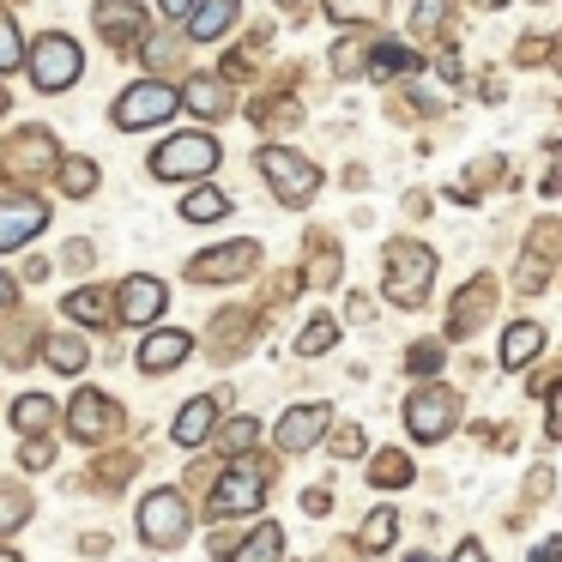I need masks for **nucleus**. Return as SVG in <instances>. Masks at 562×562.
<instances>
[{
	"label": "nucleus",
	"mask_w": 562,
	"mask_h": 562,
	"mask_svg": "<svg viewBox=\"0 0 562 562\" xmlns=\"http://www.w3.org/2000/svg\"><path fill=\"white\" fill-rule=\"evenodd\" d=\"M429 279H436V255L424 243H387V260H381V291L400 308H424Z\"/></svg>",
	"instance_id": "1"
},
{
	"label": "nucleus",
	"mask_w": 562,
	"mask_h": 562,
	"mask_svg": "<svg viewBox=\"0 0 562 562\" xmlns=\"http://www.w3.org/2000/svg\"><path fill=\"white\" fill-rule=\"evenodd\" d=\"M218 139L212 134H176L164 139V151H151V176L158 182H194V176H212L218 170Z\"/></svg>",
	"instance_id": "2"
},
{
	"label": "nucleus",
	"mask_w": 562,
	"mask_h": 562,
	"mask_svg": "<svg viewBox=\"0 0 562 562\" xmlns=\"http://www.w3.org/2000/svg\"><path fill=\"white\" fill-rule=\"evenodd\" d=\"M260 176L272 182V200H284V206H308V200L321 194V170L303 158V151H291V146L260 151Z\"/></svg>",
	"instance_id": "3"
},
{
	"label": "nucleus",
	"mask_w": 562,
	"mask_h": 562,
	"mask_svg": "<svg viewBox=\"0 0 562 562\" xmlns=\"http://www.w3.org/2000/svg\"><path fill=\"white\" fill-rule=\"evenodd\" d=\"M267 472H272V460H255V465H236V472H224L218 490L206 496V514H212V520L255 514L260 502H267Z\"/></svg>",
	"instance_id": "4"
},
{
	"label": "nucleus",
	"mask_w": 562,
	"mask_h": 562,
	"mask_svg": "<svg viewBox=\"0 0 562 562\" xmlns=\"http://www.w3.org/2000/svg\"><path fill=\"white\" fill-rule=\"evenodd\" d=\"M460 424V393L453 387H417L405 400V429L412 441H448V429Z\"/></svg>",
	"instance_id": "5"
},
{
	"label": "nucleus",
	"mask_w": 562,
	"mask_h": 562,
	"mask_svg": "<svg viewBox=\"0 0 562 562\" xmlns=\"http://www.w3.org/2000/svg\"><path fill=\"white\" fill-rule=\"evenodd\" d=\"M115 429H122V405H115L103 387H79L74 405H67V436L86 441V448H98V441L115 436Z\"/></svg>",
	"instance_id": "6"
},
{
	"label": "nucleus",
	"mask_w": 562,
	"mask_h": 562,
	"mask_svg": "<svg viewBox=\"0 0 562 562\" xmlns=\"http://www.w3.org/2000/svg\"><path fill=\"white\" fill-rule=\"evenodd\" d=\"M176 110H182V103H176V91L164 86V79H139V86H127V91H122V103H115V127L139 134V127L170 122Z\"/></svg>",
	"instance_id": "7"
},
{
	"label": "nucleus",
	"mask_w": 562,
	"mask_h": 562,
	"mask_svg": "<svg viewBox=\"0 0 562 562\" xmlns=\"http://www.w3.org/2000/svg\"><path fill=\"white\" fill-rule=\"evenodd\" d=\"M98 37L110 43V49L122 55H139L146 49V31H151V13L139 7V0H98Z\"/></svg>",
	"instance_id": "8"
},
{
	"label": "nucleus",
	"mask_w": 562,
	"mask_h": 562,
	"mask_svg": "<svg viewBox=\"0 0 562 562\" xmlns=\"http://www.w3.org/2000/svg\"><path fill=\"white\" fill-rule=\"evenodd\" d=\"M25 67H31V79H37V91H67L79 79V43L74 37H61V31H49V37L37 43V49L25 55Z\"/></svg>",
	"instance_id": "9"
},
{
	"label": "nucleus",
	"mask_w": 562,
	"mask_h": 562,
	"mask_svg": "<svg viewBox=\"0 0 562 562\" xmlns=\"http://www.w3.org/2000/svg\"><path fill=\"white\" fill-rule=\"evenodd\" d=\"M139 538L146 544H164V550H176L188 538V502H182V490H151L146 502H139Z\"/></svg>",
	"instance_id": "10"
},
{
	"label": "nucleus",
	"mask_w": 562,
	"mask_h": 562,
	"mask_svg": "<svg viewBox=\"0 0 562 562\" xmlns=\"http://www.w3.org/2000/svg\"><path fill=\"white\" fill-rule=\"evenodd\" d=\"M255 267H260V243L236 236V243H224V248H212V255L188 260V279H194V284H231V279H248Z\"/></svg>",
	"instance_id": "11"
},
{
	"label": "nucleus",
	"mask_w": 562,
	"mask_h": 562,
	"mask_svg": "<svg viewBox=\"0 0 562 562\" xmlns=\"http://www.w3.org/2000/svg\"><path fill=\"white\" fill-rule=\"evenodd\" d=\"M0 170L13 176V182H37L43 170H55V139L49 127H25L0 146Z\"/></svg>",
	"instance_id": "12"
},
{
	"label": "nucleus",
	"mask_w": 562,
	"mask_h": 562,
	"mask_svg": "<svg viewBox=\"0 0 562 562\" xmlns=\"http://www.w3.org/2000/svg\"><path fill=\"white\" fill-rule=\"evenodd\" d=\"M164 308H170V291H164V279H146V272L122 279V291H115V321H127V327H151Z\"/></svg>",
	"instance_id": "13"
},
{
	"label": "nucleus",
	"mask_w": 562,
	"mask_h": 562,
	"mask_svg": "<svg viewBox=\"0 0 562 562\" xmlns=\"http://www.w3.org/2000/svg\"><path fill=\"white\" fill-rule=\"evenodd\" d=\"M327 429H333V405H327V400L291 405V412L279 417V448H284V453H303V448H315Z\"/></svg>",
	"instance_id": "14"
},
{
	"label": "nucleus",
	"mask_w": 562,
	"mask_h": 562,
	"mask_svg": "<svg viewBox=\"0 0 562 562\" xmlns=\"http://www.w3.org/2000/svg\"><path fill=\"white\" fill-rule=\"evenodd\" d=\"M557 224H538V231H532V248H526V255H520V272H514V284H520V296H538V291H544V284H550V267H557Z\"/></svg>",
	"instance_id": "15"
},
{
	"label": "nucleus",
	"mask_w": 562,
	"mask_h": 562,
	"mask_svg": "<svg viewBox=\"0 0 562 562\" xmlns=\"http://www.w3.org/2000/svg\"><path fill=\"white\" fill-rule=\"evenodd\" d=\"M188 357H194V339H188V333H176V327H164V333H146V345H139L134 363L146 369V375H170V369L188 363Z\"/></svg>",
	"instance_id": "16"
},
{
	"label": "nucleus",
	"mask_w": 562,
	"mask_h": 562,
	"mask_svg": "<svg viewBox=\"0 0 562 562\" xmlns=\"http://www.w3.org/2000/svg\"><path fill=\"white\" fill-rule=\"evenodd\" d=\"M43 224H49L43 200H0V248H25Z\"/></svg>",
	"instance_id": "17"
},
{
	"label": "nucleus",
	"mask_w": 562,
	"mask_h": 562,
	"mask_svg": "<svg viewBox=\"0 0 562 562\" xmlns=\"http://www.w3.org/2000/svg\"><path fill=\"white\" fill-rule=\"evenodd\" d=\"M496 308V279H472L460 291V303L448 308V339H465V333H477V321Z\"/></svg>",
	"instance_id": "18"
},
{
	"label": "nucleus",
	"mask_w": 562,
	"mask_h": 562,
	"mask_svg": "<svg viewBox=\"0 0 562 562\" xmlns=\"http://www.w3.org/2000/svg\"><path fill=\"white\" fill-rule=\"evenodd\" d=\"M218 429V393H194V400L182 405V417H176V448H200V441Z\"/></svg>",
	"instance_id": "19"
},
{
	"label": "nucleus",
	"mask_w": 562,
	"mask_h": 562,
	"mask_svg": "<svg viewBox=\"0 0 562 562\" xmlns=\"http://www.w3.org/2000/svg\"><path fill=\"white\" fill-rule=\"evenodd\" d=\"M212 357H218V363H231V357H243L248 345H255V315H248V308H231V315H218L212 321Z\"/></svg>",
	"instance_id": "20"
},
{
	"label": "nucleus",
	"mask_w": 562,
	"mask_h": 562,
	"mask_svg": "<svg viewBox=\"0 0 562 562\" xmlns=\"http://www.w3.org/2000/svg\"><path fill=\"white\" fill-rule=\"evenodd\" d=\"M284 557V532L272 520H260L255 532H243L231 550H224V562H279Z\"/></svg>",
	"instance_id": "21"
},
{
	"label": "nucleus",
	"mask_w": 562,
	"mask_h": 562,
	"mask_svg": "<svg viewBox=\"0 0 562 562\" xmlns=\"http://www.w3.org/2000/svg\"><path fill=\"white\" fill-rule=\"evenodd\" d=\"M236 25V0H194V13H188V37L194 43H212Z\"/></svg>",
	"instance_id": "22"
},
{
	"label": "nucleus",
	"mask_w": 562,
	"mask_h": 562,
	"mask_svg": "<svg viewBox=\"0 0 562 562\" xmlns=\"http://www.w3.org/2000/svg\"><path fill=\"white\" fill-rule=\"evenodd\" d=\"M538 351H544V327H538V321H514V327L502 333V369H526Z\"/></svg>",
	"instance_id": "23"
},
{
	"label": "nucleus",
	"mask_w": 562,
	"mask_h": 562,
	"mask_svg": "<svg viewBox=\"0 0 562 562\" xmlns=\"http://www.w3.org/2000/svg\"><path fill=\"white\" fill-rule=\"evenodd\" d=\"M176 103H188L194 115L218 122V115L231 110V91H224V79H188V86H182V98H176Z\"/></svg>",
	"instance_id": "24"
},
{
	"label": "nucleus",
	"mask_w": 562,
	"mask_h": 562,
	"mask_svg": "<svg viewBox=\"0 0 562 562\" xmlns=\"http://www.w3.org/2000/svg\"><path fill=\"white\" fill-rule=\"evenodd\" d=\"M55 417H61V405H55L49 393H25V400H13V429H25V436H43Z\"/></svg>",
	"instance_id": "25"
},
{
	"label": "nucleus",
	"mask_w": 562,
	"mask_h": 562,
	"mask_svg": "<svg viewBox=\"0 0 562 562\" xmlns=\"http://www.w3.org/2000/svg\"><path fill=\"white\" fill-rule=\"evenodd\" d=\"M43 363L61 369V375H79V369L91 363V351H86V339H79V333H55V339L43 345Z\"/></svg>",
	"instance_id": "26"
},
{
	"label": "nucleus",
	"mask_w": 562,
	"mask_h": 562,
	"mask_svg": "<svg viewBox=\"0 0 562 562\" xmlns=\"http://www.w3.org/2000/svg\"><path fill=\"white\" fill-rule=\"evenodd\" d=\"M55 182H61L67 200H91V194H98V164H91V158H61V164H55Z\"/></svg>",
	"instance_id": "27"
},
{
	"label": "nucleus",
	"mask_w": 562,
	"mask_h": 562,
	"mask_svg": "<svg viewBox=\"0 0 562 562\" xmlns=\"http://www.w3.org/2000/svg\"><path fill=\"white\" fill-rule=\"evenodd\" d=\"M67 315H74V321H86V327H110V321H115V303H110V291L86 284V291H74V296H67Z\"/></svg>",
	"instance_id": "28"
},
{
	"label": "nucleus",
	"mask_w": 562,
	"mask_h": 562,
	"mask_svg": "<svg viewBox=\"0 0 562 562\" xmlns=\"http://www.w3.org/2000/svg\"><path fill=\"white\" fill-rule=\"evenodd\" d=\"M375 61H363V74H375V79H405V74H417V49H405V43H381V49H369Z\"/></svg>",
	"instance_id": "29"
},
{
	"label": "nucleus",
	"mask_w": 562,
	"mask_h": 562,
	"mask_svg": "<svg viewBox=\"0 0 562 562\" xmlns=\"http://www.w3.org/2000/svg\"><path fill=\"white\" fill-rule=\"evenodd\" d=\"M393 532H400V514L393 508H375L363 520V532H357V550H363V557H381V550L393 544Z\"/></svg>",
	"instance_id": "30"
},
{
	"label": "nucleus",
	"mask_w": 562,
	"mask_h": 562,
	"mask_svg": "<svg viewBox=\"0 0 562 562\" xmlns=\"http://www.w3.org/2000/svg\"><path fill=\"white\" fill-rule=\"evenodd\" d=\"M224 212H231V194H224V188H194V194L182 200L188 224H212V218H224Z\"/></svg>",
	"instance_id": "31"
},
{
	"label": "nucleus",
	"mask_w": 562,
	"mask_h": 562,
	"mask_svg": "<svg viewBox=\"0 0 562 562\" xmlns=\"http://www.w3.org/2000/svg\"><path fill=\"white\" fill-rule=\"evenodd\" d=\"M369 477H375V490H405V484H412V460H405L400 448H393V453H375Z\"/></svg>",
	"instance_id": "32"
},
{
	"label": "nucleus",
	"mask_w": 562,
	"mask_h": 562,
	"mask_svg": "<svg viewBox=\"0 0 562 562\" xmlns=\"http://www.w3.org/2000/svg\"><path fill=\"white\" fill-rule=\"evenodd\" d=\"M134 453H98V465H91V477L86 484H110V496H115V484H127L134 477Z\"/></svg>",
	"instance_id": "33"
},
{
	"label": "nucleus",
	"mask_w": 562,
	"mask_h": 562,
	"mask_svg": "<svg viewBox=\"0 0 562 562\" xmlns=\"http://www.w3.org/2000/svg\"><path fill=\"white\" fill-rule=\"evenodd\" d=\"M327 13L339 19V25H375V19L387 13V0H327Z\"/></svg>",
	"instance_id": "34"
},
{
	"label": "nucleus",
	"mask_w": 562,
	"mask_h": 562,
	"mask_svg": "<svg viewBox=\"0 0 562 562\" xmlns=\"http://www.w3.org/2000/svg\"><path fill=\"white\" fill-rule=\"evenodd\" d=\"M333 339H339V321L315 315L303 333H296V351H303V357H321V351H333Z\"/></svg>",
	"instance_id": "35"
},
{
	"label": "nucleus",
	"mask_w": 562,
	"mask_h": 562,
	"mask_svg": "<svg viewBox=\"0 0 562 562\" xmlns=\"http://www.w3.org/2000/svg\"><path fill=\"white\" fill-rule=\"evenodd\" d=\"M31 520V490H13L0 484V532H13V526Z\"/></svg>",
	"instance_id": "36"
},
{
	"label": "nucleus",
	"mask_w": 562,
	"mask_h": 562,
	"mask_svg": "<svg viewBox=\"0 0 562 562\" xmlns=\"http://www.w3.org/2000/svg\"><path fill=\"white\" fill-rule=\"evenodd\" d=\"M255 441H260V424H255V417H231V424L218 429V448H224V453H248Z\"/></svg>",
	"instance_id": "37"
},
{
	"label": "nucleus",
	"mask_w": 562,
	"mask_h": 562,
	"mask_svg": "<svg viewBox=\"0 0 562 562\" xmlns=\"http://www.w3.org/2000/svg\"><path fill=\"white\" fill-rule=\"evenodd\" d=\"M19 61H25V37H19L13 13H7V7H0V74H13Z\"/></svg>",
	"instance_id": "38"
},
{
	"label": "nucleus",
	"mask_w": 562,
	"mask_h": 562,
	"mask_svg": "<svg viewBox=\"0 0 562 562\" xmlns=\"http://www.w3.org/2000/svg\"><path fill=\"white\" fill-rule=\"evenodd\" d=\"M441 363H448V351H441L436 339H424V345H412V351H405V369H412V375H436Z\"/></svg>",
	"instance_id": "39"
},
{
	"label": "nucleus",
	"mask_w": 562,
	"mask_h": 562,
	"mask_svg": "<svg viewBox=\"0 0 562 562\" xmlns=\"http://www.w3.org/2000/svg\"><path fill=\"white\" fill-rule=\"evenodd\" d=\"M441 7H448V0H412V31H417V37L441 31Z\"/></svg>",
	"instance_id": "40"
},
{
	"label": "nucleus",
	"mask_w": 562,
	"mask_h": 562,
	"mask_svg": "<svg viewBox=\"0 0 562 562\" xmlns=\"http://www.w3.org/2000/svg\"><path fill=\"white\" fill-rule=\"evenodd\" d=\"M327 448L339 453V460H357V453H363V429H357V424H339V429H333Z\"/></svg>",
	"instance_id": "41"
},
{
	"label": "nucleus",
	"mask_w": 562,
	"mask_h": 562,
	"mask_svg": "<svg viewBox=\"0 0 562 562\" xmlns=\"http://www.w3.org/2000/svg\"><path fill=\"white\" fill-rule=\"evenodd\" d=\"M363 55L369 49L351 37V43H339V49H333V67H339V74H363Z\"/></svg>",
	"instance_id": "42"
},
{
	"label": "nucleus",
	"mask_w": 562,
	"mask_h": 562,
	"mask_svg": "<svg viewBox=\"0 0 562 562\" xmlns=\"http://www.w3.org/2000/svg\"><path fill=\"white\" fill-rule=\"evenodd\" d=\"M19 460H25V472H43V465H55V448H49V441H43V436H31Z\"/></svg>",
	"instance_id": "43"
},
{
	"label": "nucleus",
	"mask_w": 562,
	"mask_h": 562,
	"mask_svg": "<svg viewBox=\"0 0 562 562\" xmlns=\"http://www.w3.org/2000/svg\"><path fill=\"white\" fill-rule=\"evenodd\" d=\"M538 393H550V424H544V436L562 441V381H557V387H538Z\"/></svg>",
	"instance_id": "44"
},
{
	"label": "nucleus",
	"mask_w": 562,
	"mask_h": 562,
	"mask_svg": "<svg viewBox=\"0 0 562 562\" xmlns=\"http://www.w3.org/2000/svg\"><path fill=\"white\" fill-rule=\"evenodd\" d=\"M550 490H557V477H550V465H538V472L526 477V496H532V502H544Z\"/></svg>",
	"instance_id": "45"
},
{
	"label": "nucleus",
	"mask_w": 562,
	"mask_h": 562,
	"mask_svg": "<svg viewBox=\"0 0 562 562\" xmlns=\"http://www.w3.org/2000/svg\"><path fill=\"white\" fill-rule=\"evenodd\" d=\"M520 61H526V67H538V61H550V43H538V37H526V43H520Z\"/></svg>",
	"instance_id": "46"
},
{
	"label": "nucleus",
	"mask_w": 562,
	"mask_h": 562,
	"mask_svg": "<svg viewBox=\"0 0 562 562\" xmlns=\"http://www.w3.org/2000/svg\"><path fill=\"white\" fill-rule=\"evenodd\" d=\"M67 267L86 272V267H91V243H67Z\"/></svg>",
	"instance_id": "47"
},
{
	"label": "nucleus",
	"mask_w": 562,
	"mask_h": 562,
	"mask_svg": "<svg viewBox=\"0 0 562 562\" xmlns=\"http://www.w3.org/2000/svg\"><path fill=\"white\" fill-rule=\"evenodd\" d=\"M327 508H333V496H327V490H308V496H303V514H315V520H321Z\"/></svg>",
	"instance_id": "48"
},
{
	"label": "nucleus",
	"mask_w": 562,
	"mask_h": 562,
	"mask_svg": "<svg viewBox=\"0 0 562 562\" xmlns=\"http://www.w3.org/2000/svg\"><path fill=\"white\" fill-rule=\"evenodd\" d=\"M448 562H490V557H484V544H477V538H465V544H460V550H453V557H448Z\"/></svg>",
	"instance_id": "49"
},
{
	"label": "nucleus",
	"mask_w": 562,
	"mask_h": 562,
	"mask_svg": "<svg viewBox=\"0 0 562 562\" xmlns=\"http://www.w3.org/2000/svg\"><path fill=\"white\" fill-rule=\"evenodd\" d=\"M158 13L164 19H188V13H194V0H158Z\"/></svg>",
	"instance_id": "50"
},
{
	"label": "nucleus",
	"mask_w": 562,
	"mask_h": 562,
	"mask_svg": "<svg viewBox=\"0 0 562 562\" xmlns=\"http://www.w3.org/2000/svg\"><path fill=\"white\" fill-rule=\"evenodd\" d=\"M532 562H562V538H550V544L532 550Z\"/></svg>",
	"instance_id": "51"
},
{
	"label": "nucleus",
	"mask_w": 562,
	"mask_h": 562,
	"mask_svg": "<svg viewBox=\"0 0 562 562\" xmlns=\"http://www.w3.org/2000/svg\"><path fill=\"white\" fill-rule=\"evenodd\" d=\"M13 296H19V291H13V279H7V272H0V303H13Z\"/></svg>",
	"instance_id": "52"
},
{
	"label": "nucleus",
	"mask_w": 562,
	"mask_h": 562,
	"mask_svg": "<svg viewBox=\"0 0 562 562\" xmlns=\"http://www.w3.org/2000/svg\"><path fill=\"white\" fill-rule=\"evenodd\" d=\"M405 562H436V557H429V550H412V557H405Z\"/></svg>",
	"instance_id": "53"
},
{
	"label": "nucleus",
	"mask_w": 562,
	"mask_h": 562,
	"mask_svg": "<svg viewBox=\"0 0 562 562\" xmlns=\"http://www.w3.org/2000/svg\"><path fill=\"white\" fill-rule=\"evenodd\" d=\"M0 562H25V557H19V550H0Z\"/></svg>",
	"instance_id": "54"
},
{
	"label": "nucleus",
	"mask_w": 562,
	"mask_h": 562,
	"mask_svg": "<svg viewBox=\"0 0 562 562\" xmlns=\"http://www.w3.org/2000/svg\"><path fill=\"white\" fill-rule=\"evenodd\" d=\"M557 49H562V37H557V43H550V55H557Z\"/></svg>",
	"instance_id": "55"
},
{
	"label": "nucleus",
	"mask_w": 562,
	"mask_h": 562,
	"mask_svg": "<svg viewBox=\"0 0 562 562\" xmlns=\"http://www.w3.org/2000/svg\"><path fill=\"white\" fill-rule=\"evenodd\" d=\"M279 7H296V0H279Z\"/></svg>",
	"instance_id": "56"
},
{
	"label": "nucleus",
	"mask_w": 562,
	"mask_h": 562,
	"mask_svg": "<svg viewBox=\"0 0 562 562\" xmlns=\"http://www.w3.org/2000/svg\"><path fill=\"white\" fill-rule=\"evenodd\" d=\"M484 7H502V0H484Z\"/></svg>",
	"instance_id": "57"
},
{
	"label": "nucleus",
	"mask_w": 562,
	"mask_h": 562,
	"mask_svg": "<svg viewBox=\"0 0 562 562\" xmlns=\"http://www.w3.org/2000/svg\"><path fill=\"white\" fill-rule=\"evenodd\" d=\"M0 103H7V98H0Z\"/></svg>",
	"instance_id": "58"
}]
</instances>
